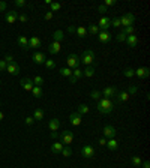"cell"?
Listing matches in <instances>:
<instances>
[{
	"instance_id": "1",
	"label": "cell",
	"mask_w": 150,
	"mask_h": 168,
	"mask_svg": "<svg viewBox=\"0 0 150 168\" xmlns=\"http://www.w3.org/2000/svg\"><path fill=\"white\" fill-rule=\"evenodd\" d=\"M114 107H116V104H114L111 99H108V98H102V99H99L98 104H96V110H98L101 114H110V113L114 110Z\"/></svg>"
},
{
	"instance_id": "2",
	"label": "cell",
	"mask_w": 150,
	"mask_h": 168,
	"mask_svg": "<svg viewBox=\"0 0 150 168\" xmlns=\"http://www.w3.org/2000/svg\"><path fill=\"white\" fill-rule=\"evenodd\" d=\"M84 65H87V66H93V63H95V53L92 51V50H86L84 53H83V57L80 59Z\"/></svg>"
},
{
	"instance_id": "3",
	"label": "cell",
	"mask_w": 150,
	"mask_h": 168,
	"mask_svg": "<svg viewBox=\"0 0 150 168\" xmlns=\"http://www.w3.org/2000/svg\"><path fill=\"white\" fill-rule=\"evenodd\" d=\"M119 20H120V26H122V27H129V26H132V24H134L135 17H134L131 12H126V14H123Z\"/></svg>"
},
{
	"instance_id": "4",
	"label": "cell",
	"mask_w": 150,
	"mask_h": 168,
	"mask_svg": "<svg viewBox=\"0 0 150 168\" xmlns=\"http://www.w3.org/2000/svg\"><path fill=\"white\" fill-rule=\"evenodd\" d=\"M66 63H68V68H69V69H71V68L77 69V68L80 66L81 60H80V57H78L77 54H69V56L66 57Z\"/></svg>"
},
{
	"instance_id": "5",
	"label": "cell",
	"mask_w": 150,
	"mask_h": 168,
	"mask_svg": "<svg viewBox=\"0 0 150 168\" xmlns=\"http://www.w3.org/2000/svg\"><path fill=\"white\" fill-rule=\"evenodd\" d=\"M60 141L63 143V146H69L74 141V132H71V131L60 132Z\"/></svg>"
},
{
	"instance_id": "6",
	"label": "cell",
	"mask_w": 150,
	"mask_h": 168,
	"mask_svg": "<svg viewBox=\"0 0 150 168\" xmlns=\"http://www.w3.org/2000/svg\"><path fill=\"white\" fill-rule=\"evenodd\" d=\"M102 134H104V137L105 138H116V134H117V131H116V128L114 126H111V125H105L104 126V129H102Z\"/></svg>"
},
{
	"instance_id": "7",
	"label": "cell",
	"mask_w": 150,
	"mask_h": 168,
	"mask_svg": "<svg viewBox=\"0 0 150 168\" xmlns=\"http://www.w3.org/2000/svg\"><path fill=\"white\" fill-rule=\"evenodd\" d=\"M81 155H83L86 159H90V158L95 156V149H93L90 144H84V146L81 147Z\"/></svg>"
},
{
	"instance_id": "8",
	"label": "cell",
	"mask_w": 150,
	"mask_h": 168,
	"mask_svg": "<svg viewBox=\"0 0 150 168\" xmlns=\"http://www.w3.org/2000/svg\"><path fill=\"white\" fill-rule=\"evenodd\" d=\"M111 33L108 32V30H101L99 33H98V39H99V42H102V44H108L110 41H111Z\"/></svg>"
},
{
	"instance_id": "9",
	"label": "cell",
	"mask_w": 150,
	"mask_h": 168,
	"mask_svg": "<svg viewBox=\"0 0 150 168\" xmlns=\"http://www.w3.org/2000/svg\"><path fill=\"white\" fill-rule=\"evenodd\" d=\"M116 93H117V89H116L114 86H108V87H105V89L101 92V95H102L104 98H108V99H111L113 96H116Z\"/></svg>"
},
{
	"instance_id": "10",
	"label": "cell",
	"mask_w": 150,
	"mask_h": 168,
	"mask_svg": "<svg viewBox=\"0 0 150 168\" xmlns=\"http://www.w3.org/2000/svg\"><path fill=\"white\" fill-rule=\"evenodd\" d=\"M81 122H83L81 114H78V113H71V114H69V123H71L72 126H80Z\"/></svg>"
},
{
	"instance_id": "11",
	"label": "cell",
	"mask_w": 150,
	"mask_h": 168,
	"mask_svg": "<svg viewBox=\"0 0 150 168\" xmlns=\"http://www.w3.org/2000/svg\"><path fill=\"white\" fill-rule=\"evenodd\" d=\"M6 71H8L11 75H18L20 71H21V68H20V65H18L17 62H14V63H9V65L6 66Z\"/></svg>"
},
{
	"instance_id": "12",
	"label": "cell",
	"mask_w": 150,
	"mask_h": 168,
	"mask_svg": "<svg viewBox=\"0 0 150 168\" xmlns=\"http://www.w3.org/2000/svg\"><path fill=\"white\" fill-rule=\"evenodd\" d=\"M116 101H117V104H125L126 101H129V95H128V92H125V90L117 92V93H116Z\"/></svg>"
},
{
	"instance_id": "13",
	"label": "cell",
	"mask_w": 150,
	"mask_h": 168,
	"mask_svg": "<svg viewBox=\"0 0 150 168\" xmlns=\"http://www.w3.org/2000/svg\"><path fill=\"white\" fill-rule=\"evenodd\" d=\"M17 18H18L17 11H9V12L5 14V20H6V23H9V24H14V23L17 21Z\"/></svg>"
},
{
	"instance_id": "14",
	"label": "cell",
	"mask_w": 150,
	"mask_h": 168,
	"mask_svg": "<svg viewBox=\"0 0 150 168\" xmlns=\"http://www.w3.org/2000/svg\"><path fill=\"white\" fill-rule=\"evenodd\" d=\"M60 50H62V47H60V42H51L50 45H48V53L50 54H57V53H60Z\"/></svg>"
},
{
	"instance_id": "15",
	"label": "cell",
	"mask_w": 150,
	"mask_h": 168,
	"mask_svg": "<svg viewBox=\"0 0 150 168\" xmlns=\"http://www.w3.org/2000/svg\"><path fill=\"white\" fill-rule=\"evenodd\" d=\"M20 84H21V87H23L26 92H32V89H33V81H32L30 78H23Z\"/></svg>"
},
{
	"instance_id": "16",
	"label": "cell",
	"mask_w": 150,
	"mask_h": 168,
	"mask_svg": "<svg viewBox=\"0 0 150 168\" xmlns=\"http://www.w3.org/2000/svg\"><path fill=\"white\" fill-rule=\"evenodd\" d=\"M41 45H42V42H41V39L38 36H32L29 39V50L30 48H39Z\"/></svg>"
},
{
	"instance_id": "17",
	"label": "cell",
	"mask_w": 150,
	"mask_h": 168,
	"mask_svg": "<svg viewBox=\"0 0 150 168\" xmlns=\"http://www.w3.org/2000/svg\"><path fill=\"white\" fill-rule=\"evenodd\" d=\"M98 27H99V30H108V27H110V18L108 17H102L99 20Z\"/></svg>"
},
{
	"instance_id": "18",
	"label": "cell",
	"mask_w": 150,
	"mask_h": 168,
	"mask_svg": "<svg viewBox=\"0 0 150 168\" xmlns=\"http://www.w3.org/2000/svg\"><path fill=\"white\" fill-rule=\"evenodd\" d=\"M45 54L44 53H35L33 54V62L36 63V65H44L45 63Z\"/></svg>"
},
{
	"instance_id": "19",
	"label": "cell",
	"mask_w": 150,
	"mask_h": 168,
	"mask_svg": "<svg viewBox=\"0 0 150 168\" xmlns=\"http://www.w3.org/2000/svg\"><path fill=\"white\" fill-rule=\"evenodd\" d=\"M135 75L140 77V78H147V77L150 75V69H149V68H138V69L135 71Z\"/></svg>"
},
{
	"instance_id": "20",
	"label": "cell",
	"mask_w": 150,
	"mask_h": 168,
	"mask_svg": "<svg viewBox=\"0 0 150 168\" xmlns=\"http://www.w3.org/2000/svg\"><path fill=\"white\" fill-rule=\"evenodd\" d=\"M48 128H50L51 132H57V129L60 128V120L59 119H51L48 122Z\"/></svg>"
},
{
	"instance_id": "21",
	"label": "cell",
	"mask_w": 150,
	"mask_h": 168,
	"mask_svg": "<svg viewBox=\"0 0 150 168\" xmlns=\"http://www.w3.org/2000/svg\"><path fill=\"white\" fill-rule=\"evenodd\" d=\"M125 42L128 44L129 48H134V47H137V44H138V38H137L135 35H131V36H126V41H125Z\"/></svg>"
},
{
	"instance_id": "22",
	"label": "cell",
	"mask_w": 150,
	"mask_h": 168,
	"mask_svg": "<svg viewBox=\"0 0 150 168\" xmlns=\"http://www.w3.org/2000/svg\"><path fill=\"white\" fill-rule=\"evenodd\" d=\"M63 147H65V146H63V143H62V141H56V143H53V144H51V152H53V153H56V155H59V153L63 150Z\"/></svg>"
},
{
	"instance_id": "23",
	"label": "cell",
	"mask_w": 150,
	"mask_h": 168,
	"mask_svg": "<svg viewBox=\"0 0 150 168\" xmlns=\"http://www.w3.org/2000/svg\"><path fill=\"white\" fill-rule=\"evenodd\" d=\"M17 42H18V45L23 48V50H29V39L26 38V36H18V39H17Z\"/></svg>"
},
{
	"instance_id": "24",
	"label": "cell",
	"mask_w": 150,
	"mask_h": 168,
	"mask_svg": "<svg viewBox=\"0 0 150 168\" xmlns=\"http://www.w3.org/2000/svg\"><path fill=\"white\" fill-rule=\"evenodd\" d=\"M117 147H119V141H117L116 138H110V140L107 141V149H108V150L114 152V150H117Z\"/></svg>"
},
{
	"instance_id": "25",
	"label": "cell",
	"mask_w": 150,
	"mask_h": 168,
	"mask_svg": "<svg viewBox=\"0 0 150 168\" xmlns=\"http://www.w3.org/2000/svg\"><path fill=\"white\" fill-rule=\"evenodd\" d=\"M63 32L62 30H56L54 33H53V41L54 42H60V41H63Z\"/></svg>"
},
{
	"instance_id": "26",
	"label": "cell",
	"mask_w": 150,
	"mask_h": 168,
	"mask_svg": "<svg viewBox=\"0 0 150 168\" xmlns=\"http://www.w3.org/2000/svg\"><path fill=\"white\" fill-rule=\"evenodd\" d=\"M32 93H33V96L35 98H42V95H44V92H42V87H38V86H33V89H32Z\"/></svg>"
},
{
	"instance_id": "27",
	"label": "cell",
	"mask_w": 150,
	"mask_h": 168,
	"mask_svg": "<svg viewBox=\"0 0 150 168\" xmlns=\"http://www.w3.org/2000/svg\"><path fill=\"white\" fill-rule=\"evenodd\" d=\"M86 30H87V33H90V35H98V33L101 32V30H99V27H98L96 24H90Z\"/></svg>"
},
{
	"instance_id": "28",
	"label": "cell",
	"mask_w": 150,
	"mask_h": 168,
	"mask_svg": "<svg viewBox=\"0 0 150 168\" xmlns=\"http://www.w3.org/2000/svg\"><path fill=\"white\" fill-rule=\"evenodd\" d=\"M59 74H60L62 77H68V78L72 77V71H71L69 68H60V69H59Z\"/></svg>"
},
{
	"instance_id": "29",
	"label": "cell",
	"mask_w": 150,
	"mask_h": 168,
	"mask_svg": "<svg viewBox=\"0 0 150 168\" xmlns=\"http://www.w3.org/2000/svg\"><path fill=\"white\" fill-rule=\"evenodd\" d=\"M33 119H35V120H44V111H42L41 108H36V110L33 111Z\"/></svg>"
},
{
	"instance_id": "30",
	"label": "cell",
	"mask_w": 150,
	"mask_h": 168,
	"mask_svg": "<svg viewBox=\"0 0 150 168\" xmlns=\"http://www.w3.org/2000/svg\"><path fill=\"white\" fill-rule=\"evenodd\" d=\"M126 36H131V35H135V27L134 26H129V27H123V30H122Z\"/></svg>"
},
{
	"instance_id": "31",
	"label": "cell",
	"mask_w": 150,
	"mask_h": 168,
	"mask_svg": "<svg viewBox=\"0 0 150 168\" xmlns=\"http://www.w3.org/2000/svg\"><path fill=\"white\" fill-rule=\"evenodd\" d=\"M33 84H35V86H38V87H42V86L45 84V80H44L42 77H39V75H38V77H35V78H33Z\"/></svg>"
},
{
	"instance_id": "32",
	"label": "cell",
	"mask_w": 150,
	"mask_h": 168,
	"mask_svg": "<svg viewBox=\"0 0 150 168\" xmlns=\"http://www.w3.org/2000/svg\"><path fill=\"white\" fill-rule=\"evenodd\" d=\"M89 111H90V108H89L87 105H84V104L78 105V110H77V113H78V114H87Z\"/></svg>"
},
{
	"instance_id": "33",
	"label": "cell",
	"mask_w": 150,
	"mask_h": 168,
	"mask_svg": "<svg viewBox=\"0 0 150 168\" xmlns=\"http://www.w3.org/2000/svg\"><path fill=\"white\" fill-rule=\"evenodd\" d=\"M60 155H62V156H65V158H69V156L72 155V149H71L69 146H65V147H63V150L60 152Z\"/></svg>"
},
{
	"instance_id": "34",
	"label": "cell",
	"mask_w": 150,
	"mask_h": 168,
	"mask_svg": "<svg viewBox=\"0 0 150 168\" xmlns=\"http://www.w3.org/2000/svg\"><path fill=\"white\" fill-rule=\"evenodd\" d=\"M75 33H78V36H81V38H86L87 36V30H86V27H77L75 29Z\"/></svg>"
},
{
	"instance_id": "35",
	"label": "cell",
	"mask_w": 150,
	"mask_h": 168,
	"mask_svg": "<svg viewBox=\"0 0 150 168\" xmlns=\"http://www.w3.org/2000/svg\"><path fill=\"white\" fill-rule=\"evenodd\" d=\"M83 75H86V77H93V75H95V68H93V66H87V68L84 69Z\"/></svg>"
},
{
	"instance_id": "36",
	"label": "cell",
	"mask_w": 150,
	"mask_h": 168,
	"mask_svg": "<svg viewBox=\"0 0 150 168\" xmlns=\"http://www.w3.org/2000/svg\"><path fill=\"white\" fill-rule=\"evenodd\" d=\"M131 162L134 167H141V158L140 156H131Z\"/></svg>"
},
{
	"instance_id": "37",
	"label": "cell",
	"mask_w": 150,
	"mask_h": 168,
	"mask_svg": "<svg viewBox=\"0 0 150 168\" xmlns=\"http://www.w3.org/2000/svg\"><path fill=\"white\" fill-rule=\"evenodd\" d=\"M44 65L47 66V69H54V68H56V62H54L53 59H47Z\"/></svg>"
},
{
	"instance_id": "38",
	"label": "cell",
	"mask_w": 150,
	"mask_h": 168,
	"mask_svg": "<svg viewBox=\"0 0 150 168\" xmlns=\"http://www.w3.org/2000/svg\"><path fill=\"white\" fill-rule=\"evenodd\" d=\"M123 75H125V77H128V78H132V77L135 75V71H134L132 68H126V69L123 71Z\"/></svg>"
},
{
	"instance_id": "39",
	"label": "cell",
	"mask_w": 150,
	"mask_h": 168,
	"mask_svg": "<svg viewBox=\"0 0 150 168\" xmlns=\"http://www.w3.org/2000/svg\"><path fill=\"white\" fill-rule=\"evenodd\" d=\"M110 26H113V27H122L120 26V20H119V17H116V18H113V20H110Z\"/></svg>"
},
{
	"instance_id": "40",
	"label": "cell",
	"mask_w": 150,
	"mask_h": 168,
	"mask_svg": "<svg viewBox=\"0 0 150 168\" xmlns=\"http://www.w3.org/2000/svg\"><path fill=\"white\" fill-rule=\"evenodd\" d=\"M90 98L95 99V101H99V99H101V92H99V90H93V92H90Z\"/></svg>"
},
{
	"instance_id": "41",
	"label": "cell",
	"mask_w": 150,
	"mask_h": 168,
	"mask_svg": "<svg viewBox=\"0 0 150 168\" xmlns=\"http://www.w3.org/2000/svg\"><path fill=\"white\" fill-rule=\"evenodd\" d=\"M72 77H74L75 80H78V78H81V77H83V71H81L80 68H77V69H75V71L72 72Z\"/></svg>"
},
{
	"instance_id": "42",
	"label": "cell",
	"mask_w": 150,
	"mask_h": 168,
	"mask_svg": "<svg viewBox=\"0 0 150 168\" xmlns=\"http://www.w3.org/2000/svg\"><path fill=\"white\" fill-rule=\"evenodd\" d=\"M50 6H51V9H50L51 12H56V11H59V9L62 8V5H60V3H57V2H53Z\"/></svg>"
},
{
	"instance_id": "43",
	"label": "cell",
	"mask_w": 150,
	"mask_h": 168,
	"mask_svg": "<svg viewBox=\"0 0 150 168\" xmlns=\"http://www.w3.org/2000/svg\"><path fill=\"white\" fill-rule=\"evenodd\" d=\"M24 122H26V125H27V126H32V125H33V122H35V119H33L32 116H27V117L24 119Z\"/></svg>"
},
{
	"instance_id": "44",
	"label": "cell",
	"mask_w": 150,
	"mask_h": 168,
	"mask_svg": "<svg viewBox=\"0 0 150 168\" xmlns=\"http://www.w3.org/2000/svg\"><path fill=\"white\" fill-rule=\"evenodd\" d=\"M17 20H20V21H21V23H27V20H29V17H27V15H26V14H20V15H18V18H17Z\"/></svg>"
},
{
	"instance_id": "45",
	"label": "cell",
	"mask_w": 150,
	"mask_h": 168,
	"mask_svg": "<svg viewBox=\"0 0 150 168\" xmlns=\"http://www.w3.org/2000/svg\"><path fill=\"white\" fill-rule=\"evenodd\" d=\"M117 41H119V42H125V41H126V35H125L123 32H120V33L117 35Z\"/></svg>"
},
{
	"instance_id": "46",
	"label": "cell",
	"mask_w": 150,
	"mask_h": 168,
	"mask_svg": "<svg viewBox=\"0 0 150 168\" xmlns=\"http://www.w3.org/2000/svg\"><path fill=\"white\" fill-rule=\"evenodd\" d=\"M3 60H5V62H6V63H8V65H9V63H14V62H15V60H14V57H12V56H11V54H6V56H5V59H3Z\"/></svg>"
},
{
	"instance_id": "47",
	"label": "cell",
	"mask_w": 150,
	"mask_h": 168,
	"mask_svg": "<svg viewBox=\"0 0 150 168\" xmlns=\"http://www.w3.org/2000/svg\"><path fill=\"white\" fill-rule=\"evenodd\" d=\"M27 3H26V0H15V6H18V8H23V6H26Z\"/></svg>"
},
{
	"instance_id": "48",
	"label": "cell",
	"mask_w": 150,
	"mask_h": 168,
	"mask_svg": "<svg viewBox=\"0 0 150 168\" xmlns=\"http://www.w3.org/2000/svg\"><path fill=\"white\" fill-rule=\"evenodd\" d=\"M135 93H137V87H135V86H131L129 90H128V95L131 96V95H135Z\"/></svg>"
},
{
	"instance_id": "49",
	"label": "cell",
	"mask_w": 150,
	"mask_h": 168,
	"mask_svg": "<svg viewBox=\"0 0 150 168\" xmlns=\"http://www.w3.org/2000/svg\"><path fill=\"white\" fill-rule=\"evenodd\" d=\"M6 66H8V63L5 60H0V71H6Z\"/></svg>"
},
{
	"instance_id": "50",
	"label": "cell",
	"mask_w": 150,
	"mask_h": 168,
	"mask_svg": "<svg viewBox=\"0 0 150 168\" xmlns=\"http://www.w3.org/2000/svg\"><path fill=\"white\" fill-rule=\"evenodd\" d=\"M116 5V2L114 0H105V3H104V6L107 8V6H114Z\"/></svg>"
},
{
	"instance_id": "51",
	"label": "cell",
	"mask_w": 150,
	"mask_h": 168,
	"mask_svg": "<svg viewBox=\"0 0 150 168\" xmlns=\"http://www.w3.org/2000/svg\"><path fill=\"white\" fill-rule=\"evenodd\" d=\"M44 18H45V21H50V20L53 18V12H51V11H48V12L44 15Z\"/></svg>"
},
{
	"instance_id": "52",
	"label": "cell",
	"mask_w": 150,
	"mask_h": 168,
	"mask_svg": "<svg viewBox=\"0 0 150 168\" xmlns=\"http://www.w3.org/2000/svg\"><path fill=\"white\" fill-rule=\"evenodd\" d=\"M6 8H8V3H6V2H0V12H2V11H6Z\"/></svg>"
},
{
	"instance_id": "53",
	"label": "cell",
	"mask_w": 150,
	"mask_h": 168,
	"mask_svg": "<svg viewBox=\"0 0 150 168\" xmlns=\"http://www.w3.org/2000/svg\"><path fill=\"white\" fill-rule=\"evenodd\" d=\"M107 141H108V140H107L105 137H104V138H99V140H98L99 146H107Z\"/></svg>"
},
{
	"instance_id": "54",
	"label": "cell",
	"mask_w": 150,
	"mask_h": 168,
	"mask_svg": "<svg viewBox=\"0 0 150 168\" xmlns=\"http://www.w3.org/2000/svg\"><path fill=\"white\" fill-rule=\"evenodd\" d=\"M98 11H99V12H107V8H105L104 5H99V6H98Z\"/></svg>"
},
{
	"instance_id": "55",
	"label": "cell",
	"mask_w": 150,
	"mask_h": 168,
	"mask_svg": "<svg viewBox=\"0 0 150 168\" xmlns=\"http://www.w3.org/2000/svg\"><path fill=\"white\" fill-rule=\"evenodd\" d=\"M75 29H77V27H74V26H68V30H69V33H75Z\"/></svg>"
},
{
	"instance_id": "56",
	"label": "cell",
	"mask_w": 150,
	"mask_h": 168,
	"mask_svg": "<svg viewBox=\"0 0 150 168\" xmlns=\"http://www.w3.org/2000/svg\"><path fill=\"white\" fill-rule=\"evenodd\" d=\"M143 168H150V162H149V161L143 162Z\"/></svg>"
},
{
	"instance_id": "57",
	"label": "cell",
	"mask_w": 150,
	"mask_h": 168,
	"mask_svg": "<svg viewBox=\"0 0 150 168\" xmlns=\"http://www.w3.org/2000/svg\"><path fill=\"white\" fill-rule=\"evenodd\" d=\"M3 119H5V114H3V113H2V111H0V122H2V120H3Z\"/></svg>"
},
{
	"instance_id": "58",
	"label": "cell",
	"mask_w": 150,
	"mask_h": 168,
	"mask_svg": "<svg viewBox=\"0 0 150 168\" xmlns=\"http://www.w3.org/2000/svg\"><path fill=\"white\" fill-rule=\"evenodd\" d=\"M51 137L53 138H57V132H51Z\"/></svg>"
},
{
	"instance_id": "59",
	"label": "cell",
	"mask_w": 150,
	"mask_h": 168,
	"mask_svg": "<svg viewBox=\"0 0 150 168\" xmlns=\"http://www.w3.org/2000/svg\"><path fill=\"white\" fill-rule=\"evenodd\" d=\"M0 105H2V104H0Z\"/></svg>"
},
{
	"instance_id": "60",
	"label": "cell",
	"mask_w": 150,
	"mask_h": 168,
	"mask_svg": "<svg viewBox=\"0 0 150 168\" xmlns=\"http://www.w3.org/2000/svg\"><path fill=\"white\" fill-rule=\"evenodd\" d=\"M0 83H2V81H0Z\"/></svg>"
}]
</instances>
